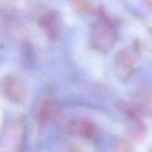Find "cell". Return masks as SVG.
I'll return each mask as SVG.
<instances>
[{"label": "cell", "mask_w": 152, "mask_h": 152, "mask_svg": "<svg viewBox=\"0 0 152 152\" xmlns=\"http://www.w3.org/2000/svg\"><path fill=\"white\" fill-rule=\"evenodd\" d=\"M117 39V32L111 22L107 19L97 22L92 27L90 43L96 51L106 53L114 47Z\"/></svg>", "instance_id": "cell-1"}, {"label": "cell", "mask_w": 152, "mask_h": 152, "mask_svg": "<svg viewBox=\"0 0 152 152\" xmlns=\"http://www.w3.org/2000/svg\"><path fill=\"white\" fill-rule=\"evenodd\" d=\"M140 62L138 50L134 48L122 49L113 59V68L117 78L121 81L129 80L137 71Z\"/></svg>", "instance_id": "cell-2"}, {"label": "cell", "mask_w": 152, "mask_h": 152, "mask_svg": "<svg viewBox=\"0 0 152 152\" xmlns=\"http://www.w3.org/2000/svg\"><path fill=\"white\" fill-rule=\"evenodd\" d=\"M1 93L4 99L14 105H21L27 97V87L24 80L14 74H7L1 82Z\"/></svg>", "instance_id": "cell-3"}, {"label": "cell", "mask_w": 152, "mask_h": 152, "mask_svg": "<svg viewBox=\"0 0 152 152\" xmlns=\"http://www.w3.org/2000/svg\"><path fill=\"white\" fill-rule=\"evenodd\" d=\"M126 132L128 136L136 142H142L147 135V126L132 107H124Z\"/></svg>", "instance_id": "cell-4"}, {"label": "cell", "mask_w": 152, "mask_h": 152, "mask_svg": "<svg viewBox=\"0 0 152 152\" xmlns=\"http://www.w3.org/2000/svg\"><path fill=\"white\" fill-rule=\"evenodd\" d=\"M65 129L71 136L91 141L94 140L99 134L96 125L88 119L70 120L67 123Z\"/></svg>", "instance_id": "cell-5"}, {"label": "cell", "mask_w": 152, "mask_h": 152, "mask_svg": "<svg viewBox=\"0 0 152 152\" xmlns=\"http://www.w3.org/2000/svg\"><path fill=\"white\" fill-rule=\"evenodd\" d=\"M39 25L50 40H56L62 31V19L58 12L52 10L45 13L39 19Z\"/></svg>", "instance_id": "cell-6"}, {"label": "cell", "mask_w": 152, "mask_h": 152, "mask_svg": "<svg viewBox=\"0 0 152 152\" xmlns=\"http://www.w3.org/2000/svg\"><path fill=\"white\" fill-rule=\"evenodd\" d=\"M62 112V105L58 99L48 98L40 103L37 112L39 122L42 124L52 123L57 120Z\"/></svg>", "instance_id": "cell-7"}, {"label": "cell", "mask_w": 152, "mask_h": 152, "mask_svg": "<svg viewBox=\"0 0 152 152\" xmlns=\"http://www.w3.org/2000/svg\"><path fill=\"white\" fill-rule=\"evenodd\" d=\"M25 140V126L21 120L15 122L6 136V148H9L11 152L22 151Z\"/></svg>", "instance_id": "cell-8"}, {"label": "cell", "mask_w": 152, "mask_h": 152, "mask_svg": "<svg viewBox=\"0 0 152 152\" xmlns=\"http://www.w3.org/2000/svg\"><path fill=\"white\" fill-rule=\"evenodd\" d=\"M132 108L139 115L152 117V93L142 90L134 94L132 99Z\"/></svg>", "instance_id": "cell-9"}, {"label": "cell", "mask_w": 152, "mask_h": 152, "mask_svg": "<svg viewBox=\"0 0 152 152\" xmlns=\"http://www.w3.org/2000/svg\"><path fill=\"white\" fill-rule=\"evenodd\" d=\"M113 152H134V148L132 142L125 138H114L112 142Z\"/></svg>", "instance_id": "cell-10"}, {"label": "cell", "mask_w": 152, "mask_h": 152, "mask_svg": "<svg viewBox=\"0 0 152 152\" xmlns=\"http://www.w3.org/2000/svg\"><path fill=\"white\" fill-rule=\"evenodd\" d=\"M71 4L76 10L80 12H90L93 9L91 0H71Z\"/></svg>", "instance_id": "cell-11"}, {"label": "cell", "mask_w": 152, "mask_h": 152, "mask_svg": "<svg viewBox=\"0 0 152 152\" xmlns=\"http://www.w3.org/2000/svg\"><path fill=\"white\" fill-rule=\"evenodd\" d=\"M63 152H82V151L75 146H69L64 150Z\"/></svg>", "instance_id": "cell-12"}, {"label": "cell", "mask_w": 152, "mask_h": 152, "mask_svg": "<svg viewBox=\"0 0 152 152\" xmlns=\"http://www.w3.org/2000/svg\"><path fill=\"white\" fill-rule=\"evenodd\" d=\"M148 152H152V146L150 147L149 149H148Z\"/></svg>", "instance_id": "cell-13"}, {"label": "cell", "mask_w": 152, "mask_h": 152, "mask_svg": "<svg viewBox=\"0 0 152 152\" xmlns=\"http://www.w3.org/2000/svg\"><path fill=\"white\" fill-rule=\"evenodd\" d=\"M151 35H152V29H151Z\"/></svg>", "instance_id": "cell-14"}, {"label": "cell", "mask_w": 152, "mask_h": 152, "mask_svg": "<svg viewBox=\"0 0 152 152\" xmlns=\"http://www.w3.org/2000/svg\"><path fill=\"white\" fill-rule=\"evenodd\" d=\"M13 1H16V0H13Z\"/></svg>", "instance_id": "cell-15"}]
</instances>
